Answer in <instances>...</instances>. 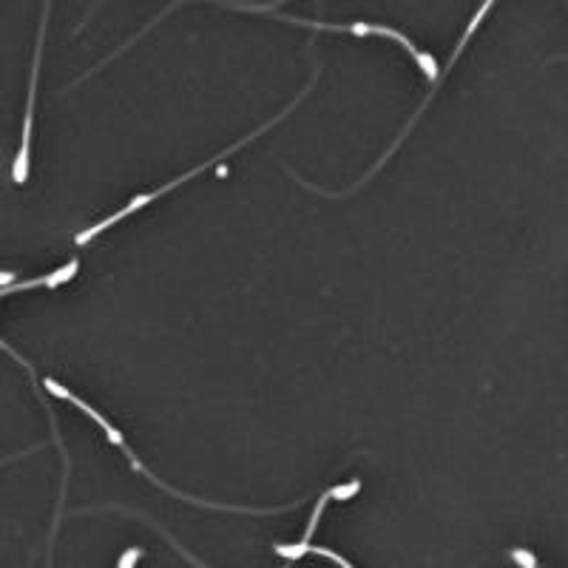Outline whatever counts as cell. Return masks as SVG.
Returning <instances> with one entry per match:
<instances>
[{
  "instance_id": "cell-1",
  "label": "cell",
  "mask_w": 568,
  "mask_h": 568,
  "mask_svg": "<svg viewBox=\"0 0 568 568\" xmlns=\"http://www.w3.org/2000/svg\"><path fill=\"white\" fill-rule=\"evenodd\" d=\"M316 80H318V69H316V71H313V78H311V83H307V89H304V91H302V94H298V98H296V100H293V103H291V105H287V109H284V111H282V114H276V116H273L271 123H265V125H262V129L251 131V134H247V136H242V140H240V142H233L231 149H225V151H222V154H216V156H213V160L202 162V165H196V169H191V171H187V174L176 176V180H171V182H165V185H160V187H156V191H151V194H140V196H134V200H131V202H129V205H125V207H120V211H116V213H111L109 220L98 222V225H94V227H89V231H83V233H80V236H78V245H89V242H91V240H94V236H100V233H105V231H109V227H114V225H116V222H123V220H129L131 213H136V211H140V207L151 205V202H154V200H160V196H165V194H169V191H174V187H180V185H182V182H187V180H194V176H200V174H202V171L213 169V165H216V162H220V160H225V156L236 154V151H240V149H242V145H247V142H251V140H256V136H262V134H265V131H267V129H273V125H276V123H282L284 116L291 114V111H293V109H296V105H298V103H302V100H304V98H307V91H311V89H313V85H316Z\"/></svg>"
},
{
  "instance_id": "cell-2",
  "label": "cell",
  "mask_w": 568,
  "mask_h": 568,
  "mask_svg": "<svg viewBox=\"0 0 568 568\" xmlns=\"http://www.w3.org/2000/svg\"><path fill=\"white\" fill-rule=\"evenodd\" d=\"M49 12H52V0H43V18H40L38 43H34V60H32V78H29V100H27V116H23V136H20V149L14 156L12 176L14 185H23L29 180V151H32V123H34V98H38V74H40V58H43V40L45 27H49Z\"/></svg>"
},
{
  "instance_id": "cell-3",
  "label": "cell",
  "mask_w": 568,
  "mask_h": 568,
  "mask_svg": "<svg viewBox=\"0 0 568 568\" xmlns=\"http://www.w3.org/2000/svg\"><path fill=\"white\" fill-rule=\"evenodd\" d=\"M358 489H362V484H358V480H349V484L336 486V489H329L327 495L318 497L316 509H313V515H311V524H307V529H304L302 542H296V546H276V555L287 557V560H296V557H302L304 551L311 549V540H313V535H316V529H318V520H322L324 506H327L329 500H349V497H353Z\"/></svg>"
},
{
  "instance_id": "cell-4",
  "label": "cell",
  "mask_w": 568,
  "mask_h": 568,
  "mask_svg": "<svg viewBox=\"0 0 568 568\" xmlns=\"http://www.w3.org/2000/svg\"><path fill=\"white\" fill-rule=\"evenodd\" d=\"M78 271H80V265H78V258H74V262L63 265L60 271L49 273V276L29 278V282H14V284H9V287H0V298L12 296V293H20V291H34V287H60L63 282H71V278L78 276Z\"/></svg>"
}]
</instances>
